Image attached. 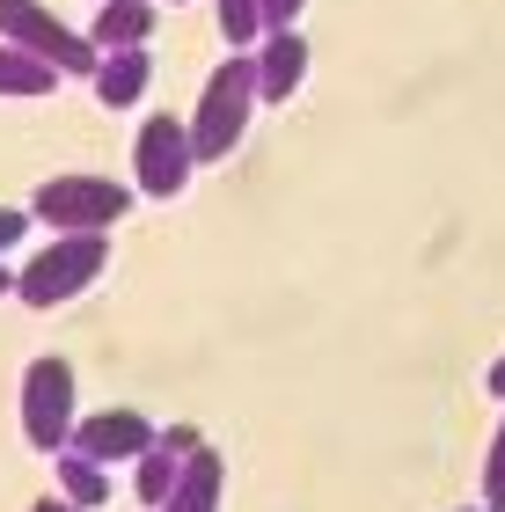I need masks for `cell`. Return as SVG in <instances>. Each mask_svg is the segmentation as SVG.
<instances>
[{"mask_svg":"<svg viewBox=\"0 0 505 512\" xmlns=\"http://www.w3.org/2000/svg\"><path fill=\"white\" fill-rule=\"evenodd\" d=\"M257 52H227V66H213V81L198 88V103H191V147H198V161H227L242 147V132H249V118H257Z\"/></svg>","mask_w":505,"mask_h":512,"instance_id":"6da1fadb","label":"cell"},{"mask_svg":"<svg viewBox=\"0 0 505 512\" xmlns=\"http://www.w3.org/2000/svg\"><path fill=\"white\" fill-rule=\"evenodd\" d=\"M103 264H110L103 235H52L30 264L15 271V300L22 308H66V300H81L103 278Z\"/></svg>","mask_w":505,"mask_h":512,"instance_id":"7a4b0ae2","label":"cell"},{"mask_svg":"<svg viewBox=\"0 0 505 512\" xmlns=\"http://www.w3.org/2000/svg\"><path fill=\"white\" fill-rule=\"evenodd\" d=\"M132 213V191L125 183H110V176H44L37 183V198H30V220H44L52 235H110Z\"/></svg>","mask_w":505,"mask_h":512,"instance_id":"3957f363","label":"cell"},{"mask_svg":"<svg viewBox=\"0 0 505 512\" xmlns=\"http://www.w3.org/2000/svg\"><path fill=\"white\" fill-rule=\"evenodd\" d=\"M81 432V410H74V366L59 352H37L22 366V439L37 454H66Z\"/></svg>","mask_w":505,"mask_h":512,"instance_id":"277c9868","label":"cell"},{"mask_svg":"<svg viewBox=\"0 0 505 512\" xmlns=\"http://www.w3.org/2000/svg\"><path fill=\"white\" fill-rule=\"evenodd\" d=\"M0 37L22 44L30 59L59 66V74H96V44H88V30H66V22L44 8V0H0Z\"/></svg>","mask_w":505,"mask_h":512,"instance_id":"5b68a950","label":"cell"},{"mask_svg":"<svg viewBox=\"0 0 505 512\" xmlns=\"http://www.w3.org/2000/svg\"><path fill=\"white\" fill-rule=\"evenodd\" d=\"M191 169H198V147H191V125L183 118H147L140 139H132V183L147 198H183L191 191Z\"/></svg>","mask_w":505,"mask_h":512,"instance_id":"8992f818","label":"cell"},{"mask_svg":"<svg viewBox=\"0 0 505 512\" xmlns=\"http://www.w3.org/2000/svg\"><path fill=\"white\" fill-rule=\"evenodd\" d=\"M74 447H81L88 461H103V469L140 461V454L154 447V417H140V410H96V417H81Z\"/></svg>","mask_w":505,"mask_h":512,"instance_id":"52a82bcc","label":"cell"},{"mask_svg":"<svg viewBox=\"0 0 505 512\" xmlns=\"http://www.w3.org/2000/svg\"><path fill=\"white\" fill-rule=\"evenodd\" d=\"M301 81H308V44H301V30H271L257 44V96L264 103H293V96H301Z\"/></svg>","mask_w":505,"mask_h":512,"instance_id":"ba28073f","label":"cell"},{"mask_svg":"<svg viewBox=\"0 0 505 512\" xmlns=\"http://www.w3.org/2000/svg\"><path fill=\"white\" fill-rule=\"evenodd\" d=\"M147 81H154L147 44H140V52H103V59H96V74H88V88H96V103H103V110H132V103L147 96Z\"/></svg>","mask_w":505,"mask_h":512,"instance_id":"9c48e42d","label":"cell"},{"mask_svg":"<svg viewBox=\"0 0 505 512\" xmlns=\"http://www.w3.org/2000/svg\"><path fill=\"white\" fill-rule=\"evenodd\" d=\"M147 37H154V0H103L96 22H88L96 52H140Z\"/></svg>","mask_w":505,"mask_h":512,"instance_id":"30bf717a","label":"cell"},{"mask_svg":"<svg viewBox=\"0 0 505 512\" xmlns=\"http://www.w3.org/2000/svg\"><path fill=\"white\" fill-rule=\"evenodd\" d=\"M220 498H227V461H220V447H198L183 461V476H176L162 512H220Z\"/></svg>","mask_w":505,"mask_h":512,"instance_id":"8fae6325","label":"cell"},{"mask_svg":"<svg viewBox=\"0 0 505 512\" xmlns=\"http://www.w3.org/2000/svg\"><path fill=\"white\" fill-rule=\"evenodd\" d=\"M59 81H66L59 66H44V59L22 52V44L0 37V103H37V96H52Z\"/></svg>","mask_w":505,"mask_h":512,"instance_id":"7c38bea8","label":"cell"},{"mask_svg":"<svg viewBox=\"0 0 505 512\" xmlns=\"http://www.w3.org/2000/svg\"><path fill=\"white\" fill-rule=\"evenodd\" d=\"M52 476H59V498H66V505H81V512H96V505L110 498V469H103V461H88L81 447L52 454Z\"/></svg>","mask_w":505,"mask_h":512,"instance_id":"4fadbf2b","label":"cell"},{"mask_svg":"<svg viewBox=\"0 0 505 512\" xmlns=\"http://www.w3.org/2000/svg\"><path fill=\"white\" fill-rule=\"evenodd\" d=\"M176 476H183V454H169L162 439H154V447L132 461V491H140V505H147V512H162V505H169Z\"/></svg>","mask_w":505,"mask_h":512,"instance_id":"5bb4252c","label":"cell"},{"mask_svg":"<svg viewBox=\"0 0 505 512\" xmlns=\"http://www.w3.org/2000/svg\"><path fill=\"white\" fill-rule=\"evenodd\" d=\"M213 15H220L227 52H257L264 44V0H213Z\"/></svg>","mask_w":505,"mask_h":512,"instance_id":"9a60e30c","label":"cell"},{"mask_svg":"<svg viewBox=\"0 0 505 512\" xmlns=\"http://www.w3.org/2000/svg\"><path fill=\"white\" fill-rule=\"evenodd\" d=\"M484 505H505V417H498L491 454H484Z\"/></svg>","mask_w":505,"mask_h":512,"instance_id":"2e32d148","label":"cell"},{"mask_svg":"<svg viewBox=\"0 0 505 512\" xmlns=\"http://www.w3.org/2000/svg\"><path fill=\"white\" fill-rule=\"evenodd\" d=\"M154 439H162V447H169V454H183V461H191V454L205 447V432H198V425H183V417H169V425H162V432H154Z\"/></svg>","mask_w":505,"mask_h":512,"instance_id":"e0dca14e","label":"cell"},{"mask_svg":"<svg viewBox=\"0 0 505 512\" xmlns=\"http://www.w3.org/2000/svg\"><path fill=\"white\" fill-rule=\"evenodd\" d=\"M22 235H30V213H22V205H0V256H8Z\"/></svg>","mask_w":505,"mask_h":512,"instance_id":"ac0fdd59","label":"cell"},{"mask_svg":"<svg viewBox=\"0 0 505 512\" xmlns=\"http://www.w3.org/2000/svg\"><path fill=\"white\" fill-rule=\"evenodd\" d=\"M301 8H308V0H264V37H271V30H293Z\"/></svg>","mask_w":505,"mask_h":512,"instance_id":"d6986e66","label":"cell"},{"mask_svg":"<svg viewBox=\"0 0 505 512\" xmlns=\"http://www.w3.org/2000/svg\"><path fill=\"white\" fill-rule=\"evenodd\" d=\"M484 388H491V395H498V403H505V352L491 359V374H484Z\"/></svg>","mask_w":505,"mask_h":512,"instance_id":"ffe728a7","label":"cell"},{"mask_svg":"<svg viewBox=\"0 0 505 512\" xmlns=\"http://www.w3.org/2000/svg\"><path fill=\"white\" fill-rule=\"evenodd\" d=\"M30 512H81V505H66V498H59V491H52V498H37V505H30Z\"/></svg>","mask_w":505,"mask_h":512,"instance_id":"44dd1931","label":"cell"},{"mask_svg":"<svg viewBox=\"0 0 505 512\" xmlns=\"http://www.w3.org/2000/svg\"><path fill=\"white\" fill-rule=\"evenodd\" d=\"M8 293H15V271H8V264H0V300H8Z\"/></svg>","mask_w":505,"mask_h":512,"instance_id":"7402d4cb","label":"cell"},{"mask_svg":"<svg viewBox=\"0 0 505 512\" xmlns=\"http://www.w3.org/2000/svg\"><path fill=\"white\" fill-rule=\"evenodd\" d=\"M176 8H183V0H176Z\"/></svg>","mask_w":505,"mask_h":512,"instance_id":"603a6c76","label":"cell"},{"mask_svg":"<svg viewBox=\"0 0 505 512\" xmlns=\"http://www.w3.org/2000/svg\"><path fill=\"white\" fill-rule=\"evenodd\" d=\"M96 8H103V0H96Z\"/></svg>","mask_w":505,"mask_h":512,"instance_id":"cb8c5ba5","label":"cell"}]
</instances>
